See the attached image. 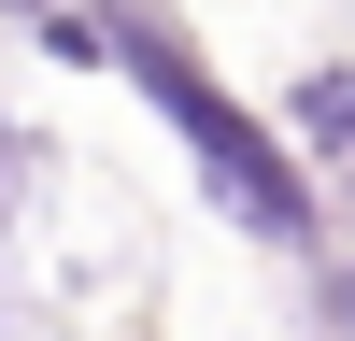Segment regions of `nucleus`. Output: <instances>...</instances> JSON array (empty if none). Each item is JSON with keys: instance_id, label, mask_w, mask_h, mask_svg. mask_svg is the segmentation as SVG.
Masks as SVG:
<instances>
[{"instance_id": "nucleus-1", "label": "nucleus", "mask_w": 355, "mask_h": 341, "mask_svg": "<svg viewBox=\"0 0 355 341\" xmlns=\"http://www.w3.org/2000/svg\"><path fill=\"white\" fill-rule=\"evenodd\" d=\"M85 57H100L114 85H142V114L199 157L214 213H242L256 242H284V256L313 242V185H299V157H284V128H256V114L199 71V43L157 15V0H85Z\"/></svg>"}, {"instance_id": "nucleus-2", "label": "nucleus", "mask_w": 355, "mask_h": 341, "mask_svg": "<svg viewBox=\"0 0 355 341\" xmlns=\"http://www.w3.org/2000/svg\"><path fill=\"white\" fill-rule=\"evenodd\" d=\"M284 157H355V71H299V100H284Z\"/></svg>"}, {"instance_id": "nucleus-3", "label": "nucleus", "mask_w": 355, "mask_h": 341, "mask_svg": "<svg viewBox=\"0 0 355 341\" xmlns=\"http://www.w3.org/2000/svg\"><path fill=\"white\" fill-rule=\"evenodd\" d=\"M15 185H28V142H15V114H0V227H15Z\"/></svg>"}, {"instance_id": "nucleus-4", "label": "nucleus", "mask_w": 355, "mask_h": 341, "mask_svg": "<svg viewBox=\"0 0 355 341\" xmlns=\"http://www.w3.org/2000/svg\"><path fill=\"white\" fill-rule=\"evenodd\" d=\"M327 313H341V327H327V341H355V270H341V284H327Z\"/></svg>"}]
</instances>
